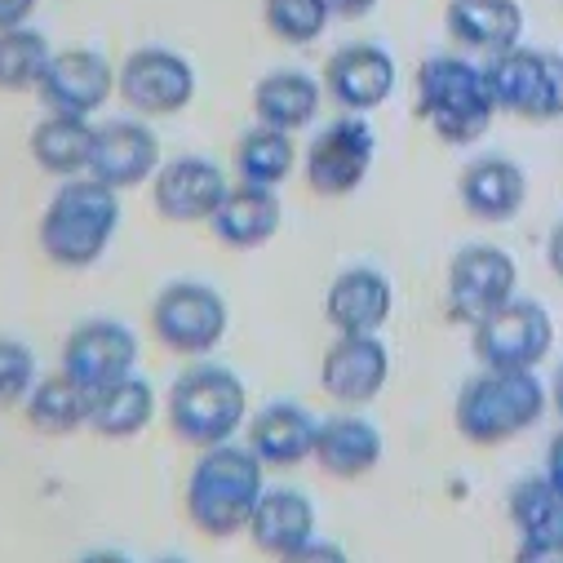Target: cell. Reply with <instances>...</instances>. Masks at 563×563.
<instances>
[{"label":"cell","instance_id":"cell-1","mask_svg":"<svg viewBox=\"0 0 563 563\" xmlns=\"http://www.w3.org/2000/svg\"><path fill=\"white\" fill-rule=\"evenodd\" d=\"M120 227V196L98 178H71L41 218V249L54 266H93Z\"/></svg>","mask_w":563,"mask_h":563},{"label":"cell","instance_id":"cell-2","mask_svg":"<svg viewBox=\"0 0 563 563\" xmlns=\"http://www.w3.org/2000/svg\"><path fill=\"white\" fill-rule=\"evenodd\" d=\"M417 115L453 147H466L475 137H484L497 115L484 67H475L457 54L427 58L417 67Z\"/></svg>","mask_w":563,"mask_h":563},{"label":"cell","instance_id":"cell-3","mask_svg":"<svg viewBox=\"0 0 563 563\" xmlns=\"http://www.w3.org/2000/svg\"><path fill=\"white\" fill-rule=\"evenodd\" d=\"M262 457L253 449L218 444L205 449V457L191 471L187 484V515L209 537H231L249 528L257 501H262Z\"/></svg>","mask_w":563,"mask_h":563},{"label":"cell","instance_id":"cell-4","mask_svg":"<svg viewBox=\"0 0 563 563\" xmlns=\"http://www.w3.org/2000/svg\"><path fill=\"white\" fill-rule=\"evenodd\" d=\"M541 412H545V386L537 382V373H501V368H484L479 377H471L453 408L462 440L479 449H497L523 435L541 421Z\"/></svg>","mask_w":563,"mask_h":563},{"label":"cell","instance_id":"cell-5","mask_svg":"<svg viewBox=\"0 0 563 563\" xmlns=\"http://www.w3.org/2000/svg\"><path fill=\"white\" fill-rule=\"evenodd\" d=\"M244 382L222 364H196L187 368L169 390V427L183 444L218 449L231 444V435L244 421Z\"/></svg>","mask_w":563,"mask_h":563},{"label":"cell","instance_id":"cell-6","mask_svg":"<svg viewBox=\"0 0 563 563\" xmlns=\"http://www.w3.org/2000/svg\"><path fill=\"white\" fill-rule=\"evenodd\" d=\"M554 346V324L541 302L510 298L501 311L475 324V355L484 368L501 373H532Z\"/></svg>","mask_w":563,"mask_h":563},{"label":"cell","instance_id":"cell-7","mask_svg":"<svg viewBox=\"0 0 563 563\" xmlns=\"http://www.w3.org/2000/svg\"><path fill=\"white\" fill-rule=\"evenodd\" d=\"M515 285H519V266L506 249L471 244L449 266V316L475 329L515 298Z\"/></svg>","mask_w":563,"mask_h":563},{"label":"cell","instance_id":"cell-8","mask_svg":"<svg viewBox=\"0 0 563 563\" xmlns=\"http://www.w3.org/2000/svg\"><path fill=\"white\" fill-rule=\"evenodd\" d=\"M156 338L178 355H209L227 338V302L209 285L178 279L152 307Z\"/></svg>","mask_w":563,"mask_h":563},{"label":"cell","instance_id":"cell-9","mask_svg":"<svg viewBox=\"0 0 563 563\" xmlns=\"http://www.w3.org/2000/svg\"><path fill=\"white\" fill-rule=\"evenodd\" d=\"M115 89L137 115H178L196 98V71L183 54L147 45L124 58V67L115 71Z\"/></svg>","mask_w":563,"mask_h":563},{"label":"cell","instance_id":"cell-10","mask_svg":"<svg viewBox=\"0 0 563 563\" xmlns=\"http://www.w3.org/2000/svg\"><path fill=\"white\" fill-rule=\"evenodd\" d=\"M373 152H377V137L368 129V120L360 115H342L329 129H320V137L307 152V183L316 196H351L368 169H373Z\"/></svg>","mask_w":563,"mask_h":563},{"label":"cell","instance_id":"cell-11","mask_svg":"<svg viewBox=\"0 0 563 563\" xmlns=\"http://www.w3.org/2000/svg\"><path fill=\"white\" fill-rule=\"evenodd\" d=\"M133 364H137V338L115 320H89L63 346V373L89 386L93 395L133 377Z\"/></svg>","mask_w":563,"mask_h":563},{"label":"cell","instance_id":"cell-12","mask_svg":"<svg viewBox=\"0 0 563 563\" xmlns=\"http://www.w3.org/2000/svg\"><path fill=\"white\" fill-rule=\"evenodd\" d=\"M390 377V355L377 342V333H342L320 364V386L338 399V404H373L382 395Z\"/></svg>","mask_w":563,"mask_h":563},{"label":"cell","instance_id":"cell-13","mask_svg":"<svg viewBox=\"0 0 563 563\" xmlns=\"http://www.w3.org/2000/svg\"><path fill=\"white\" fill-rule=\"evenodd\" d=\"M115 89V71L98 49H63L49 58L41 76V102L63 115H89L98 111Z\"/></svg>","mask_w":563,"mask_h":563},{"label":"cell","instance_id":"cell-14","mask_svg":"<svg viewBox=\"0 0 563 563\" xmlns=\"http://www.w3.org/2000/svg\"><path fill=\"white\" fill-rule=\"evenodd\" d=\"M161 174V143L147 124L137 120H111L98 129L93 137V161H89V178L129 191L137 183H147Z\"/></svg>","mask_w":563,"mask_h":563},{"label":"cell","instance_id":"cell-15","mask_svg":"<svg viewBox=\"0 0 563 563\" xmlns=\"http://www.w3.org/2000/svg\"><path fill=\"white\" fill-rule=\"evenodd\" d=\"M324 89L351 115L373 111L395 93V58L382 45H342L324 63Z\"/></svg>","mask_w":563,"mask_h":563},{"label":"cell","instance_id":"cell-16","mask_svg":"<svg viewBox=\"0 0 563 563\" xmlns=\"http://www.w3.org/2000/svg\"><path fill=\"white\" fill-rule=\"evenodd\" d=\"M227 191H231L227 174L213 161L183 156L156 174L152 200H156V213L169 222H209L218 213V205L227 200Z\"/></svg>","mask_w":563,"mask_h":563},{"label":"cell","instance_id":"cell-17","mask_svg":"<svg viewBox=\"0 0 563 563\" xmlns=\"http://www.w3.org/2000/svg\"><path fill=\"white\" fill-rule=\"evenodd\" d=\"M390 307H395L390 279L373 266L342 271L329 285V298H324V316L338 333H377L390 320Z\"/></svg>","mask_w":563,"mask_h":563},{"label":"cell","instance_id":"cell-18","mask_svg":"<svg viewBox=\"0 0 563 563\" xmlns=\"http://www.w3.org/2000/svg\"><path fill=\"white\" fill-rule=\"evenodd\" d=\"M316 435L320 421L302 404H266L249 427V449L262 457V466H298L316 457Z\"/></svg>","mask_w":563,"mask_h":563},{"label":"cell","instance_id":"cell-19","mask_svg":"<svg viewBox=\"0 0 563 563\" xmlns=\"http://www.w3.org/2000/svg\"><path fill=\"white\" fill-rule=\"evenodd\" d=\"M449 36L479 54H506L523 36V10L519 0H449L444 10Z\"/></svg>","mask_w":563,"mask_h":563},{"label":"cell","instance_id":"cell-20","mask_svg":"<svg viewBox=\"0 0 563 563\" xmlns=\"http://www.w3.org/2000/svg\"><path fill=\"white\" fill-rule=\"evenodd\" d=\"M249 532L262 554L285 559L316 541V506L298 488H271V493H262V501L249 519Z\"/></svg>","mask_w":563,"mask_h":563},{"label":"cell","instance_id":"cell-21","mask_svg":"<svg viewBox=\"0 0 563 563\" xmlns=\"http://www.w3.org/2000/svg\"><path fill=\"white\" fill-rule=\"evenodd\" d=\"M457 191H462V205H466L471 218H479V222H510L523 209V200H528V178H523V169L515 161L484 156V161L466 165Z\"/></svg>","mask_w":563,"mask_h":563},{"label":"cell","instance_id":"cell-22","mask_svg":"<svg viewBox=\"0 0 563 563\" xmlns=\"http://www.w3.org/2000/svg\"><path fill=\"white\" fill-rule=\"evenodd\" d=\"M279 218H285V209H279L275 187L244 183V187L227 191V200L218 205V213L209 222L227 249H257L279 231Z\"/></svg>","mask_w":563,"mask_h":563},{"label":"cell","instance_id":"cell-23","mask_svg":"<svg viewBox=\"0 0 563 563\" xmlns=\"http://www.w3.org/2000/svg\"><path fill=\"white\" fill-rule=\"evenodd\" d=\"M316 462L333 479H360L382 462V435L364 417H329L316 435Z\"/></svg>","mask_w":563,"mask_h":563},{"label":"cell","instance_id":"cell-24","mask_svg":"<svg viewBox=\"0 0 563 563\" xmlns=\"http://www.w3.org/2000/svg\"><path fill=\"white\" fill-rule=\"evenodd\" d=\"M93 137H98V129L85 115L54 111L32 129V161L54 178H76L93 161Z\"/></svg>","mask_w":563,"mask_h":563},{"label":"cell","instance_id":"cell-25","mask_svg":"<svg viewBox=\"0 0 563 563\" xmlns=\"http://www.w3.org/2000/svg\"><path fill=\"white\" fill-rule=\"evenodd\" d=\"M320 98L324 93H320V85L307 71H271L253 89V111L271 129L298 133V129H307L320 115Z\"/></svg>","mask_w":563,"mask_h":563},{"label":"cell","instance_id":"cell-26","mask_svg":"<svg viewBox=\"0 0 563 563\" xmlns=\"http://www.w3.org/2000/svg\"><path fill=\"white\" fill-rule=\"evenodd\" d=\"M484 80H488V93H493L497 111L532 120V107H537L541 80H545V54L523 49V45H515L506 54H493L488 67H484Z\"/></svg>","mask_w":563,"mask_h":563},{"label":"cell","instance_id":"cell-27","mask_svg":"<svg viewBox=\"0 0 563 563\" xmlns=\"http://www.w3.org/2000/svg\"><path fill=\"white\" fill-rule=\"evenodd\" d=\"M93 390L80 386L76 377L58 373V377H45L32 386L27 395V421L41 431V435H71L80 427H89L93 417Z\"/></svg>","mask_w":563,"mask_h":563},{"label":"cell","instance_id":"cell-28","mask_svg":"<svg viewBox=\"0 0 563 563\" xmlns=\"http://www.w3.org/2000/svg\"><path fill=\"white\" fill-rule=\"evenodd\" d=\"M152 417H156V390H152V382L124 377V382L98 390L89 427L102 440H133V435H143L152 427Z\"/></svg>","mask_w":563,"mask_h":563},{"label":"cell","instance_id":"cell-29","mask_svg":"<svg viewBox=\"0 0 563 563\" xmlns=\"http://www.w3.org/2000/svg\"><path fill=\"white\" fill-rule=\"evenodd\" d=\"M298 165V147H294V133L285 129H271V124H257L240 137L235 147V169L244 183L253 187H279Z\"/></svg>","mask_w":563,"mask_h":563},{"label":"cell","instance_id":"cell-30","mask_svg":"<svg viewBox=\"0 0 563 563\" xmlns=\"http://www.w3.org/2000/svg\"><path fill=\"white\" fill-rule=\"evenodd\" d=\"M49 41L32 27L0 32V89L5 93H27L41 89V76L49 67Z\"/></svg>","mask_w":563,"mask_h":563},{"label":"cell","instance_id":"cell-31","mask_svg":"<svg viewBox=\"0 0 563 563\" xmlns=\"http://www.w3.org/2000/svg\"><path fill=\"white\" fill-rule=\"evenodd\" d=\"M510 519L523 537H550L563 532V488L541 475V479H523L510 493Z\"/></svg>","mask_w":563,"mask_h":563},{"label":"cell","instance_id":"cell-32","mask_svg":"<svg viewBox=\"0 0 563 563\" xmlns=\"http://www.w3.org/2000/svg\"><path fill=\"white\" fill-rule=\"evenodd\" d=\"M262 19L275 41L285 45H311L329 27V5L324 0H262Z\"/></svg>","mask_w":563,"mask_h":563},{"label":"cell","instance_id":"cell-33","mask_svg":"<svg viewBox=\"0 0 563 563\" xmlns=\"http://www.w3.org/2000/svg\"><path fill=\"white\" fill-rule=\"evenodd\" d=\"M36 386V355L23 342L0 338V408H14Z\"/></svg>","mask_w":563,"mask_h":563},{"label":"cell","instance_id":"cell-34","mask_svg":"<svg viewBox=\"0 0 563 563\" xmlns=\"http://www.w3.org/2000/svg\"><path fill=\"white\" fill-rule=\"evenodd\" d=\"M563 115V54H545V80H541V98L532 107V120H559Z\"/></svg>","mask_w":563,"mask_h":563},{"label":"cell","instance_id":"cell-35","mask_svg":"<svg viewBox=\"0 0 563 563\" xmlns=\"http://www.w3.org/2000/svg\"><path fill=\"white\" fill-rule=\"evenodd\" d=\"M515 563H563V532H550V537H523Z\"/></svg>","mask_w":563,"mask_h":563},{"label":"cell","instance_id":"cell-36","mask_svg":"<svg viewBox=\"0 0 563 563\" xmlns=\"http://www.w3.org/2000/svg\"><path fill=\"white\" fill-rule=\"evenodd\" d=\"M279 563H346V554H342L338 545H329V541H311V545H302V550L285 554Z\"/></svg>","mask_w":563,"mask_h":563},{"label":"cell","instance_id":"cell-37","mask_svg":"<svg viewBox=\"0 0 563 563\" xmlns=\"http://www.w3.org/2000/svg\"><path fill=\"white\" fill-rule=\"evenodd\" d=\"M36 10V0H0V32H14V27H27Z\"/></svg>","mask_w":563,"mask_h":563},{"label":"cell","instance_id":"cell-38","mask_svg":"<svg viewBox=\"0 0 563 563\" xmlns=\"http://www.w3.org/2000/svg\"><path fill=\"white\" fill-rule=\"evenodd\" d=\"M324 5H329V14H333V19L355 23V19H364V14H373V10H377V0H324Z\"/></svg>","mask_w":563,"mask_h":563},{"label":"cell","instance_id":"cell-39","mask_svg":"<svg viewBox=\"0 0 563 563\" xmlns=\"http://www.w3.org/2000/svg\"><path fill=\"white\" fill-rule=\"evenodd\" d=\"M545 475H550V479L563 488V431L550 440V453H545Z\"/></svg>","mask_w":563,"mask_h":563},{"label":"cell","instance_id":"cell-40","mask_svg":"<svg viewBox=\"0 0 563 563\" xmlns=\"http://www.w3.org/2000/svg\"><path fill=\"white\" fill-rule=\"evenodd\" d=\"M545 262H550V271L563 279V222L550 231V244H545Z\"/></svg>","mask_w":563,"mask_h":563},{"label":"cell","instance_id":"cell-41","mask_svg":"<svg viewBox=\"0 0 563 563\" xmlns=\"http://www.w3.org/2000/svg\"><path fill=\"white\" fill-rule=\"evenodd\" d=\"M550 399H554V412L563 417V364H559V373H554V382H550Z\"/></svg>","mask_w":563,"mask_h":563},{"label":"cell","instance_id":"cell-42","mask_svg":"<svg viewBox=\"0 0 563 563\" xmlns=\"http://www.w3.org/2000/svg\"><path fill=\"white\" fill-rule=\"evenodd\" d=\"M80 563H129L124 554H115V550H98V554H85Z\"/></svg>","mask_w":563,"mask_h":563},{"label":"cell","instance_id":"cell-43","mask_svg":"<svg viewBox=\"0 0 563 563\" xmlns=\"http://www.w3.org/2000/svg\"><path fill=\"white\" fill-rule=\"evenodd\" d=\"M161 563H183V559H161Z\"/></svg>","mask_w":563,"mask_h":563}]
</instances>
